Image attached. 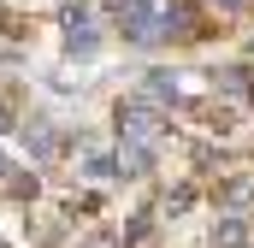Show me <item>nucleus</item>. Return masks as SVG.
<instances>
[{
	"label": "nucleus",
	"mask_w": 254,
	"mask_h": 248,
	"mask_svg": "<svg viewBox=\"0 0 254 248\" xmlns=\"http://www.w3.org/2000/svg\"><path fill=\"white\" fill-rule=\"evenodd\" d=\"M207 6H213V12H243L249 0H207Z\"/></svg>",
	"instance_id": "nucleus-7"
},
{
	"label": "nucleus",
	"mask_w": 254,
	"mask_h": 248,
	"mask_svg": "<svg viewBox=\"0 0 254 248\" xmlns=\"http://www.w3.org/2000/svg\"><path fill=\"white\" fill-rule=\"evenodd\" d=\"M119 130H125V142H154L160 136V107L154 101H119Z\"/></svg>",
	"instance_id": "nucleus-2"
},
{
	"label": "nucleus",
	"mask_w": 254,
	"mask_h": 248,
	"mask_svg": "<svg viewBox=\"0 0 254 248\" xmlns=\"http://www.w3.org/2000/svg\"><path fill=\"white\" fill-rule=\"evenodd\" d=\"M0 172H6V160H0Z\"/></svg>",
	"instance_id": "nucleus-9"
},
{
	"label": "nucleus",
	"mask_w": 254,
	"mask_h": 248,
	"mask_svg": "<svg viewBox=\"0 0 254 248\" xmlns=\"http://www.w3.org/2000/svg\"><path fill=\"white\" fill-rule=\"evenodd\" d=\"M65 48L71 54H95V30H89L83 12H65Z\"/></svg>",
	"instance_id": "nucleus-3"
},
{
	"label": "nucleus",
	"mask_w": 254,
	"mask_h": 248,
	"mask_svg": "<svg viewBox=\"0 0 254 248\" xmlns=\"http://www.w3.org/2000/svg\"><path fill=\"white\" fill-rule=\"evenodd\" d=\"M184 95V83H178V71H148V101L160 107V101H178Z\"/></svg>",
	"instance_id": "nucleus-4"
},
{
	"label": "nucleus",
	"mask_w": 254,
	"mask_h": 248,
	"mask_svg": "<svg viewBox=\"0 0 254 248\" xmlns=\"http://www.w3.org/2000/svg\"><path fill=\"white\" fill-rule=\"evenodd\" d=\"M0 130H12V113H6V107H0Z\"/></svg>",
	"instance_id": "nucleus-8"
},
{
	"label": "nucleus",
	"mask_w": 254,
	"mask_h": 248,
	"mask_svg": "<svg viewBox=\"0 0 254 248\" xmlns=\"http://www.w3.org/2000/svg\"><path fill=\"white\" fill-rule=\"evenodd\" d=\"M113 18L130 42H166V36H190V12L178 0H113Z\"/></svg>",
	"instance_id": "nucleus-1"
},
{
	"label": "nucleus",
	"mask_w": 254,
	"mask_h": 248,
	"mask_svg": "<svg viewBox=\"0 0 254 248\" xmlns=\"http://www.w3.org/2000/svg\"><path fill=\"white\" fill-rule=\"evenodd\" d=\"M219 243H225V248H243V243H249V231H243V219H231V225H219Z\"/></svg>",
	"instance_id": "nucleus-6"
},
{
	"label": "nucleus",
	"mask_w": 254,
	"mask_h": 248,
	"mask_svg": "<svg viewBox=\"0 0 254 248\" xmlns=\"http://www.w3.org/2000/svg\"><path fill=\"white\" fill-rule=\"evenodd\" d=\"M0 248H6V243H0Z\"/></svg>",
	"instance_id": "nucleus-10"
},
{
	"label": "nucleus",
	"mask_w": 254,
	"mask_h": 248,
	"mask_svg": "<svg viewBox=\"0 0 254 248\" xmlns=\"http://www.w3.org/2000/svg\"><path fill=\"white\" fill-rule=\"evenodd\" d=\"M119 166H125L130 178H136V172H148V142H125V154H119Z\"/></svg>",
	"instance_id": "nucleus-5"
}]
</instances>
